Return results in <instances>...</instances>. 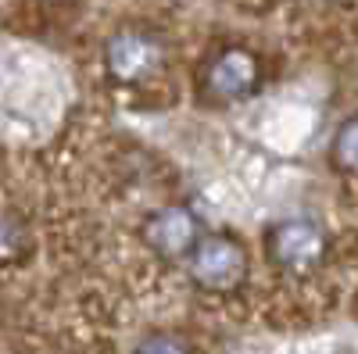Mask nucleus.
<instances>
[{
  "instance_id": "obj_1",
  "label": "nucleus",
  "mask_w": 358,
  "mask_h": 354,
  "mask_svg": "<svg viewBox=\"0 0 358 354\" xmlns=\"http://www.w3.org/2000/svg\"><path fill=\"white\" fill-rule=\"evenodd\" d=\"M248 272V258L226 236L204 240L194 254V279L208 290H233Z\"/></svg>"
},
{
  "instance_id": "obj_2",
  "label": "nucleus",
  "mask_w": 358,
  "mask_h": 354,
  "mask_svg": "<svg viewBox=\"0 0 358 354\" xmlns=\"http://www.w3.org/2000/svg\"><path fill=\"white\" fill-rule=\"evenodd\" d=\"M273 258L294 272L312 269L322 258V233L308 222H283L273 233Z\"/></svg>"
},
{
  "instance_id": "obj_3",
  "label": "nucleus",
  "mask_w": 358,
  "mask_h": 354,
  "mask_svg": "<svg viewBox=\"0 0 358 354\" xmlns=\"http://www.w3.org/2000/svg\"><path fill=\"white\" fill-rule=\"evenodd\" d=\"M108 65L118 79H140L158 65V43L143 33H118L108 43Z\"/></svg>"
},
{
  "instance_id": "obj_4",
  "label": "nucleus",
  "mask_w": 358,
  "mask_h": 354,
  "mask_svg": "<svg viewBox=\"0 0 358 354\" xmlns=\"http://www.w3.org/2000/svg\"><path fill=\"white\" fill-rule=\"evenodd\" d=\"M147 236H151V244L162 251V254H183L194 236H197V226L190 219V212L183 208H165L151 219V226H147Z\"/></svg>"
},
{
  "instance_id": "obj_5",
  "label": "nucleus",
  "mask_w": 358,
  "mask_h": 354,
  "mask_svg": "<svg viewBox=\"0 0 358 354\" xmlns=\"http://www.w3.org/2000/svg\"><path fill=\"white\" fill-rule=\"evenodd\" d=\"M255 79H258V65L251 54H226L212 72V90L222 97H236V94H248Z\"/></svg>"
},
{
  "instance_id": "obj_6",
  "label": "nucleus",
  "mask_w": 358,
  "mask_h": 354,
  "mask_svg": "<svg viewBox=\"0 0 358 354\" xmlns=\"http://www.w3.org/2000/svg\"><path fill=\"white\" fill-rule=\"evenodd\" d=\"M337 158H341L344 168L358 172V118L341 129V136H337Z\"/></svg>"
},
{
  "instance_id": "obj_7",
  "label": "nucleus",
  "mask_w": 358,
  "mask_h": 354,
  "mask_svg": "<svg viewBox=\"0 0 358 354\" xmlns=\"http://www.w3.org/2000/svg\"><path fill=\"white\" fill-rule=\"evenodd\" d=\"M140 354H187V351L179 347L176 340H169V337H155V340H147L140 347Z\"/></svg>"
}]
</instances>
